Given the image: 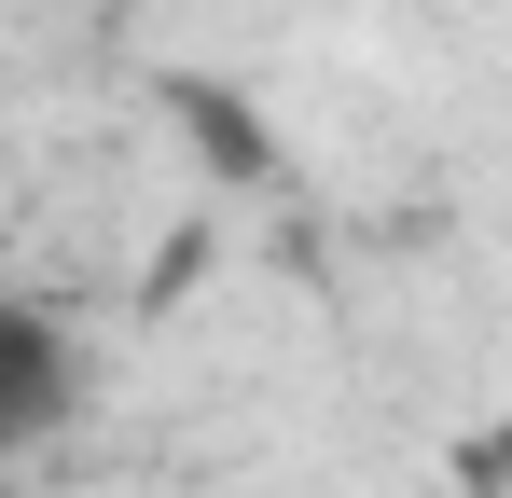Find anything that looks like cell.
Wrapping results in <instances>:
<instances>
[{
  "mask_svg": "<svg viewBox=\"0 0 512 498\" xmlns=\"http://www.w3.org/2000/svg\"><path fill=\"white\" fill-rule=\"evenodd\" d=\"M42 415H56V332H42V319H14V429L42 443Z\"/></svg>",
  "mask_w": 512,
  "mask_h": 498,
  "instance_id": "cell-1",
  "label": "cell"
}]
</instances>
